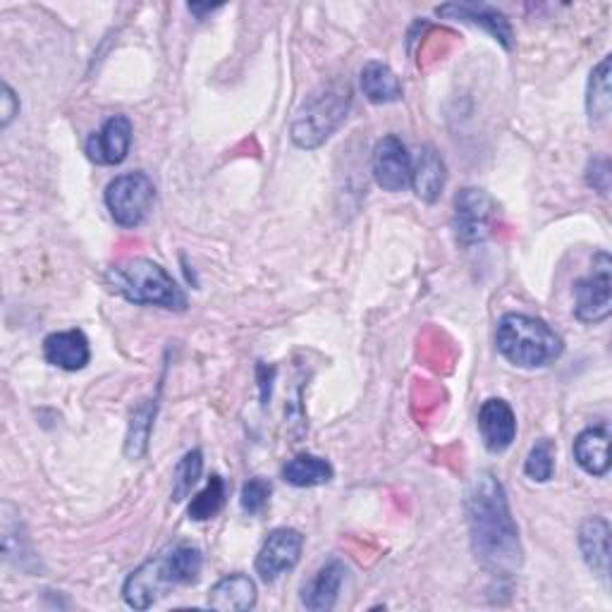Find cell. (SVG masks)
Returning <instances> with one entry per match:
<instances>
[{
    "mask_svg": "<svg viewBox=\"0 0 612 612\" xmlns=\"http://www.w3.org/2000/svg\"><path fill=\"white\" fill-rule=\"evenodd\" d=\"M215 10H218V6H197V3L190 6V12L199 14V18H203V14H209V12H215Z\"/></svg>",
    "mask_w": 612,
    "mask_h": 612,
    "instance_id": "1f68e13d",
    "label": "cell"
},
{
    "mask_svg": "<svg viewBox=\"0 0 612 612\" xmlns=\"http://www.w3.org/2000/svg\"><path fill=\"white\" fill-rule=\"evenodd\" d=\"M466 522L472 551L493 576H512L522 568L520 529L512 520L508 493L491 472H481L466 491Z\"/></svg>",
    "mask_w": 612,
    "mask_h": 612,
    "instance_id": "6da1fadb",
    "label": "cell"
},
{
    "mask_svg": "<svg viewBox=\"0 0 612 612\" xmlns=\"http://www.w3.org/2000/svg\"><path fill=\"white\" fill-rule=\"evenodd\" d=\"M342 582H344V564L340 560L325 562L323 568L311 576V582L302 589V605L311 612L333 610L340 599Z\"/></svg>",
    "mask_w": 612,
    "mask_h": 612,
    "instance_id": "9a60e30c",
    "label": "cell"
},
{
    "mask_svg": "<svg viewBox=\"0 0 612 612\" xmlns=\"http://www.w3.org/2000/svg\"><path fill=\"white\" fill-rule=\"evenodd\" d=\"M14 116H20V99L14 97V91L10 84L3 87V128L14 120Z\"/></svg>",
    "mask_w": 612,
    "mask_h": 612,
    "instance_id": "f546056e",
    "label": "cell"
},
{
    "mask_svg": "<svg viewBox=\"0 0 612 612\" xmlns=\"http://www.w3.org/2000/svg\"><path fill=\"white\" fill-rule=\"evenodd\" d=\"M412 170L414 161L410 151L402 144L398 137H383L373 149L371 159V172L375 184L381 187L383 192L398 194L412 184Z\"/></svg>",
    "mask_w": 612,
    "mask_h": 612,
    "instance_id": "ba28073f",
    "label": "cell"
},
{
    "mask_svg": "<svg viewBox=\"0 0 612 612\" xmlns=\"http://www.w3.org/2000/svg\"><path fill=\"white\" fill-rule=\"evenodd\" d=\"M445 180H448V170H445L443 155L433 147H423L419 151V159L412 170V187L417 197L427 203H435L445 190Z\"/></svg>",
    "mask_w": 612,
    "mask_h": 612,
    "instance_id": "e0dca14e",
    "label": "cell"
},
{
    "mask_svg": "<svg viewBox=\"0 0 612 612\" xmlns=\"http://www.w3.org/2000/svg\"><path fill=\"white\" fill-rule=\"evenodd\" d=\"M498 352L510 364L522 369H541L560 359L564 344L551 325L526 313H505L495 333Z\"/></svg>",
    "mask_w": 612,
    "mask_h": 612,
    "instance_id": "7a4b0ae2",
    "label": "cell"
},
{
    "mask_svg": "<svg viewBox=\"0 0 612 612\" xmlns=\"http://www.w3.org/2000/svg\"><path fill=\"white\" fill-rule=\"evenodd\" d=\"M155 203V184L147 172H124L106 187V207L122 228H139Z\"/></svg>",
    "mask_w": 612,
    "mask_h": 612,
    "instance_id": "5b68a950",
    "label": "cell"
},
{
    "mask_svg": "<svg viewBox=\"0 0 612 612\" xmlns=\"http://www.w3.org/2000/svg\"><path fill=\"white\" fill-rule=\"evenodd\" d=\"M225 498H228L225 481L218 474H213L207 483V489H203L197 498H192L187 514H190V520H194V522H209L223 510Z\"/></svg>",
    "mask_w": 612,
    "mask_h": 612,
    "instance_id": "d4e9b609",
    "label": "cell"
},
{
    "mask_svg": "<svg viewBox=\"0 0 612 612\" xmlns=\"http://www.w3.org/2000/svg\"><path fill=\"white\" fill-rule=\"evenodd\" d=\"M170 586H175V582H172L168 570L165 553H161L147 560L128 576V582L122 586V599L134 610H149Z\"/></svg>",
    "mask_w": 612,
    "mask_h": 612,
    "instance_id": "9c48e42d",
    "label": "cell"
},
{
    "mask_svg": "<svg viewBox=\"0 0 612 612\" xmlns=\"http://www.w3.org/2000/svg\"><path fill=\"white\" fill-rule=\"evenodd\" d=\"M153 417H155V402H151V400L141 402L132 412L128 443H124V454H128L130 460H139L141 454L147 452L151 429H153Z\"/></svg>",
    "mask_w": 612,
    "mask_h": 612,
    "instance_id": "603a6c76",
    "label": "cell"
},
{
    "mask_svg": "<svg viewBox=\"0 0 612 612\" xmlns=\"http://www.w3.org/2000/svg\"><path fill=\"white\" fill-rule=\"evenodd\" d=\"M479 433L485 450L500 454L510 450L516 438V417L505 400L491 398L479 410Z\"/></svg>",
    "mask_w": 612,
    "mask_h": 612,
    "instance_id": "7c38bea8",
    "label": "cell"
},
{
    "mask_svg": "<svg viewBox=\"0 0 612 612\" xmlns=\"http://www.w3.org/2000/svg\"><path fill=\"white\" fill-rule=\"evenodd\" d=\"M454 234H458V242L464 247L481 244L491 238L498 228V203L495 199L476 190V187H466L454 199Z\"/></svg>",
    "mask_w": 612,
    "mask_h": 612,
    "instance_id": "8992f818",
    "label": "cell"
},
{
    "mask_svg": "<svg viewBox=\"0 0 612 612\" xmlns=\"http://www.w3.org/2000/svg\"><path fill=\"white\" fill-rule=\"evenodd\" d=\"M282 479L294 489H313V485H325L333 479V466L317 454H297L282 466Z\"/></svg>",
    "mask_w": 612,
    "mask_h": 612,
    "instance_id": "44dd1931",
    "label": "cell"
},
{
    "mask_svg": "<svg viewBox=\"0 0 612 612\" xmlns=\"http://www.w3.org/2000/svg\"><path fill=\"white\" fill-rule=\"evenodd\" d=\"M265 371H269V367H265V364H259L257 367V373H259V388H261V402L263 404H269V400H271V383H273V379H275V369L269 373V379H265Z\"/></svg>",
    "mask_w": 612,
    "mask_h": 612,
    "instance_id": "4dcf8cb0",
    "label": "cell"
},
{
    "mask_svg": "<svg viewBox=\"0 0 612 612\" xmlns=\"http://www.w3.org/2000/svg\"><path fill=\"white\" fill-rule=\"evenodd\" d=\"M579 551L593 574L608 579L610 574V524L603 516H589L579 529Z\"/></svg>",
    "mask_w": 612,
    "mask_h": 612,
    "instance_id": "2e32d148",
    "label": "cell"
},
{
    "mask_svg": "<svg viewBox=\"0 0 612 612\" xmlns=\"http://www.w3.org/2000/svg\"><path fill=\"white\" fill-rule=\"evenodd\" d=\"M132 147V120L128 116H113L103 128L87 141V155L97 165H120L128 159Z\"/></svg>",
    "mask_w": 612,
    "mask_h": 612,
    "instance_id": "8fae6325",
    "label": "cell"
},
{
    "mask_svg": "<svg viewBox=\"0 0 612 612\" xmlns=\"http://www.w3.org/2000/svg\"><path fill=\"white\" fill-rule=\"evenodd\" d=\"M574 460L591 476H605L610 472V431L608 427H593L576 435Z\"/></svg>",
    "mask_w": 612,
    "mask_h": 612,
    "instance_id": "d6986e66",
    "label": "cell"
},
{
    "mask_svg": "<svg viewBox=\"0 0 612 612\" xmlns=\"http://www.w3.org/2000/svg\"><path fill=\"white\" fill-rule=\"evenodd\" d=\"M441 18H448V20H460V22H466V24H474V27H481L483 31H489V34L505 46V49L510 51L514 46V34H512V24L510 20L502 14L500 10L491 8V6H479V3H448V6H441L435 10Z\"/></svg>",
    "mask_w": 612,
    "mask_h": 612,
    "instance_id": "4fadbf2b",
    "label": "cell"
},
{
    "mask_svg": "<svg viewBox=\"0 0 612 612\" xmlns=\"http://www.w3.org/2000/svg\"><path fill=\"white\" fill-rule=\"evenodd\" d=\"M165 560H168V570L172 574V582H175V586L194 584L201 574V568H203V555L194 545L170 548V551L165 553Z\"/></svg>",
    "mask_w": 612,
    "mask_h": 612,
    "instance_id": "cb8c5ba5",
    "label": "cell"
},
{
    "mask_svg": "<svg viewBox=\"0 0 612 612\" xmlns=\"http://www.w3.org/2000/svg\"><path fill=\"white\" fill-rule=\"evenodd\" d=\"M612 313V261L605 251L593 259V273L574 282V317L582 323H603Z\"/></svg>",
    "mask_w": 612,
    "mask_h": 612,
    "instance_id": "52a82bcc",
    "label": "cell"
},
{
    "mask_svg": "<svg viewBox=\"0 0 612 612\" xmlns=\"http://www.w3.org/2000/svg\"><path fill=\"white\" fill-rule=\"evenodd\" d=\"M359 82H362L364 97L371 103H398L402 99L400 77L392 72L385 62H379V60L367 62Z\"/></svg>",
    "mask_w": 612,
    "mask_h": 612,
    "instance_id": "ffe728a7",
    "label": "cell"
},
{
    "mask_svg": "<svg viewBox=\"0 0 612 612\" xmlns=\"http://www.w3.org/2000/svg\"><path fill=\"white\" fill-rule=\"evenodd\" d=\"M108 285L124 300L141 307H161L170 311L187 309V294L163 265L151 259H128L108 271Z\"/></svg>",
    "mask_w": 612,
    "mask_h": 612,
    "instance_id": "3957f363",
    "label": "cell"
},
{
    "mask_svg": "<svg viewBox=\"0 0 612 612\" xmlns=\"http://www.w3.org/2000/svg\"><path fill=\"white\" fill-rule=\"evenodd\" d=\"M553 472H555V445H553V441L543 438V441H539L531 448L529 458L524 462V474L531 481L545 483L553 479Z\"/></svg>",
    "mask_w": 612,
    "mask_h": 612,
    "instance_id": "4316f807",
    "label": "cell"
},
{
    "mask_svg": "<svg viewBox=\"0 0 612 612\" xmlns=\"http://www.w3.org/2000/svg\"><path fill=\"white\" fill-rule=\"evenodd\" d=\"M352 106V89L348 82H328L307 97L300 111H297L290 137L300 149H319L331 139L342 122L348 120Z\"/></svg>",
    "mask_w": 612,
    "mask_h": 612,
    "instance_id": "277c9868",
    "label": "cell"
},
{
    "mask_svg": "<svg viewBox=\"0 0 612 612\" xmlns=\"http://www.w3.org/2000/svg\"><path fill=\"white\" fill-rule=\"evenodd\" d=\"M586 182H589V187H593L595 192L608 197V192H610V161L605 159V155H599V159H593L589 163Z\"/></svg>",
    "mask_w": 612,
    "mask_h": 612,
    "instance_id": "f1b7e54d",
    "label": "cell"
},
{
    "mask_svg": "<svg viewBox=\"0 0 612 612\" xmlns=\"http://www.w3.org/2000/svg\"><path fill=\"white\" fill-rule=\"evenodd\" d=\"M201 472H203V452L194 448L178 462L175 474H172V500L182 502L187 495H190L197 481L201 479Z\"/></svg>",
    "mask_w": 612,
    "mask_h": 612,
    "instance_id": "484cf974",
    "label": "cell"
},
{
    "mask_svg": "<svg viewBox=\"0 0 612 612\" xmlns=\"http://www.w3.org/2000/svg\"><path fill=\"white\" fill-rule=\"evenodd\" d=\"M46 362L62 371H80L89 364L91 348L82 331H60L43 340Z\"/></svg>",
    "mask_w": 612,
    "mask_h": 612,
    "instance_id": "5bb4252c",
    "label": "cell"
},
{
    "mask_svg": "<svg viewBox=\"0 0 612 612\" xmlns=\"http://www.w3.org/2000/svg\"><path fill=\"white\" fill-rule=\"evenodd\" d=\"M257 605V584L247 574H228L209 591V608L221 612H244Z\"/></svg>",
    "mask_w": 612,
    "mask_h": 612,
    "instance_id": "ac0fdd59",
    "label": "cell"
},
{
    "mask_svg": "<svg viewBox=\"0 0 612 612\" xmlns=\"http://www.w3.org/2000/svg\"><path fill=\"white\" fill-rule=\"evenodd\" d=\"M304 551V536L297 529H275L269 533L257 555V574L263 582H275L278 576L297 568Z\"/></svg>",
    "mask_w": 612,
    "mask_h": 612,
    "instance_id": "30bf717a",
    "label": "cell"
},
{
    "mask_svg": "<svg viewBox=\"0 0 612 612\" xmlns=\"http://www.w3.org/2000/svg\"><path fill=\"white\" fill-rule=\"evenodd\" d=\"M271 493H273L271 481H265V479H261V476L249 479V481L244 483L242 495H240L242 510H244L247 514H261L265 508H269Z\"/></svg>",
    "mask_w": 612,
    "mask_h": 612,
    "instance_id": "83f0119b",
    "label": "cell"
},
{
    "mask_svg": "<svg viewBox=\"0 0 612 612\" xmlns=\"http://www.w3.org/2000/svg\"><path fill=\"white\" fill-rule=\"evenodd\" d=\"M612 108V97H610V56H605L599 66L593 68L591 80H589V91H586V111L591 122H605Z\"/></svg>",
    "mask_w": 612,
    "mask_h": 612,
    "instance_id": "7402d4cb",
    "label": "cell"
}]
</instances>
